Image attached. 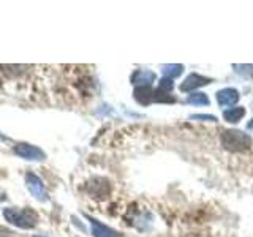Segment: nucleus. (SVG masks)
I'll use <instances>...</instances> for the list:
<instances>
[{
    "label": "nucleus",
    "instance_id": "nucleus-8",
    "mask_svg": "<svg viewBox=\"0 0 253 237\" xmlns=\"http://www.w3.org/2000/svg\"><path fill=\"white\" fill-rule=\"evenodd\" d=\"M89 190L90 193L95 196V198H106L109 195V185L105 179H95L90 182L89 185Z\"/></svg>",
    "mask_w": 253,
    "mask_h": 237
},
{
    "label": "nucleus",
    "instance_id": "nucleus-11",
    "mask_svg": "<svg viewBox=\"0 0 253 237\" xmlns=\"http://www.w3.org/2000/svg\"><path fill=\"white\" fill-rule=\"evenodd\" d=\"M244 116H245L244 108H231V109H226L223 113V118L229 123H237Z\"/></svg>",
    "mask_w": 253,
    "mask_h": 237
},
{
    "label": "nucleus",
    "instance_id": "nucleus-1",
    "mask_svg": "<svg viewBox=\"0 0 253 237\" xmlns=\"http://www.w3.org/2000/svg\"><path fill=\"white\" fill-rule=\"evenodd\" d=\"M221 146L229 152H244L252 146V138L239 130H225L220 136Z\"/></svg>",
    "mask_w": 253,
    "mask_h": 237
},
{
    "label": "nucleus",
    "instance_id": "nucleus-3",
    "mask_svg": "<svg viewBox=\"0 0 253 237\" xmlns=\"http://www.w3.org/2000/svg\"><path fill=\"white\" fill-rule=\"evenodd\" d=\"M26 185L29 188V192L34 195L37 199L40 201H46L47 198H46V190H44V185H43V182L40 180L37 176H34V174H27V177H26Z\"/></svg>",
    "mask_w": 253,
    "mask_h": 237
},
{
    "label": "nucleus",
    "instance_id": "nucleus-13",
    "mask_svg": "<svg viewBox=\"0 0 253 237\" xmlns=\"http://www.w3.org/2000/svg\"><path fill=\"white\" fill-rule=\"evenodd\" d=\"M187 103H188V105L204 106V105H209V98H208V95H206V93L198 92V93L188 95V97H187Z\"/></svg>",
    "mask_w": 253,
    "mask_h": 237
},
{
    "label": "nucleus",
    "instance_id": "nucleus-9",
    "mask_svg": "<svg viewBox=\"0 0 253 237\" xmlns=\"http://www.w3.org/2000/svg\"><path fill=\"white\" fill-rule=\"evenodd\" d=\"M89 221H90V226H92L93 237H117V234L113 231V229L105 226V225H101L98 220L89 218Z\"/></svg>",
    "mask_w": 253,
    "mask_h": 237
},
{
    "label": "nucleus",
    "instance_id": "nucleus-12",
    "mask_svg": "<svg viewBox=\"0 0 253 237\" xmlns=\"http://www.w3.org/2000/svg\"><path fill=\"white\" fill-rule=\"evenodd\" d=\"M163 75L165 78L172 79V78H177L182 75L184 71V65H179V63H169V65H163Z\"/></svg>",
    "mask_w": 253,
    "mask_h": 237
},
{
    "label": "nucleus",
    "instance_id": "nucleus-15",
    "mask_svg": "<svg viewBox=\"0 0 253 237\" xmlns=\"http://www.w3.org/2000/svg\"><path fill=\"white\" fill-rule=\"evenodd\" d=\"M249 130H253V120L249 122Z\"/></svg>",
    "mask_w": 253,
    "mask_h": 237
},
{
    "label": "nucleus",
    "instance_id": "nucleus-4",
    "mask_svg": "<svg viewBox=\"0 0 253 237\" xmlns=\"http://www.w3.org/2000/svg\"><path fill=\"white\" fill-rule=\"evenodd\" d=\"M211 82V79L209 78H204L201 75H198V73H192L190 76L185 78V81L180 84V90L182 92H192L195 89H198V87H203L206 84H209Z\"/></svg>",
    "mask_w": 253,
    "mask_h": 237
},
{
    "label": "nucleus",
    "instance_id": "nucleus-14",
    "mask_svg": "<svg viewBox=\"0 0 253 237\" xmlns=\"http://www.w3.org/2000/svg\"><path fill=\"white\" fill-rule=\"evenodd\" d=\"M192 118H200V120H211V122H215V117H213V116H204V114L192 116Z\"/></svg>",
    "mask_w": 253,
    "mask_h": 237
},
{
    "label": "nucleus",
    "instance_id": "nucleus-6",
    "mask_svg": "<svg viewBox=\"0 0 253 237\" xmlns=\"http://www.w3.org/2000/svg\"><path fill=\"white\" fill-rule=\"evenodd\" d=\"M237 101H239V92L233 87H226V89L217 92V103L220 106H233Z\"/></svg>",
    "mask_w": 253,
    "mask_h": 237
},
{
    "label": "nucleus",
    "instance_id": "nucleus-5",
    "mask_svg": "<svg viewBox=\"0 0 253 237\" xmlns=\"http://www.w3.org/2000/svg\"><path fill=\"white\" fill-rule=\"evenodd\" d=\"M14 152L19 157L26 158V160H43L44 158V154L42 150L30 144H18L14 147Z\"/></svg>",
    "mask_w": 253,
    "mask_h": 237
},
{
    "label": "nucleus",
    "instance_id": "nucleus-7",
    "mask_svg": "<svg viewBox=\"0 0 253 237\" xmlns=\"http://www.w3.org/2000/svg\"><path fill=\"white\" fill-rule=\"evenodd\" d=\"M154 81H155V73L149 70H138L131 76V82L138 87H150V84Z\"/></svg>",
    "mask_w": 253,
    "mask_h": 237
},
{
    "label": "nucleus",
    "instance_id": "nucleus-10",
    "mask_svg": "<svg viewBox=\"0 0 253 237\" xmlns=\"http://www.w3.org/2000/svg\"><path fill=\"white\" fill-rule=\"evenodd\" d=\"M134 100L139 105H149L154 101V90L150 87H136L134 89Z\"/></svg>",
    "mask_w": 253,
    "mask_h": 237
},
{
    "label": "nucleus",
    "instance_id": "nucleus-2",
    "mask_svg": "<svg viewBox=\"0 0 253 237\" xmlns=\"http://www.w3.org/2000/svg\"><path fill=\"white\" fill-rule=\"evenodd\" d=\"M3 215L6 221L22 229H30L38 223V215L30 209H5Z\"/></svg>",
    "mask_w": 253,
    "mask_h": 237
}]
</instances>
